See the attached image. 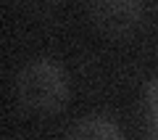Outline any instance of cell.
Masks as SVG:
<instances>
[{
	"label": "cell",
	"mask_w": 158,
	"mask_h": 140,
	"mask_svg": "<svg viewBox=\"0 0 158 140\" xmlns=\"http://www.w3.org/2000/svg\"><path fill=\"white\" fill-rule=\"evenodd\" d=\"M16 98L24 108L34 114H50L66 103V77L48 61H34L16 77Z\"/></svg>",
	"instance_id": "cell-1"
},
{
	"label": "cell",
	"mask_w": 158,
	"mask_h": 140,
	"mask_svg": "<svg viewBox=\"0 0 158 140\" xmlns=\"http://www.w3.org/2000/svg\"><path fill=\"white\" fill-rule=\"evenodd\" d=\"M92 24L108 37H127L140 21V0H92Z\"/></svg>",
	"instance_id": "cell-2"
},
{
	"label": "cell",
	"mask_w": 158,
	"mask_h": 140,
	"mask_svg": "<svg viewBox=\"0 0 158 140\" xmlns=\"http://www.w3.org/2000/svg\"><path fill=\"white\" fill-rule=\"evenodd\" d=\"M69 135H74V138H118V129L113 127L111 122L100 119V116H87Z\"/></svg>",
	"instance_id": "cell-3"
},
{
	"label": "cell",
	"mask_w": 158,
	"mask_h": 140,
	"mask_svg": "<svg viewBox=\"0 0 158 140\" xmlns=\"http://www.w3.org/2000/svg\"><path fill=\"white\" fill-rule=\"evenodd\" d=\"M148 111H150V119L158 127V77L153 79L150 87H148Z\"/></svg>",
	"instance_id": "cell-4"
}]
</instances>
